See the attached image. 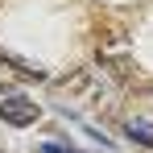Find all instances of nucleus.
<instances>
[{
    "label": "nucleus",
    "instance_id": "f257e3e1",
    "mask_svg": "<svg viewBox=\"0 0 153 153\" xmlns=\"http://www.w3.org/2000/svg\"><path fill=\"white\" fill-rule=\"evenodd\" d=\"M37 116H42V108L33 100H25V95H4L0 100V120L13 124V128H29Z\"/></svg>",
    "mask_w": 153,
    "mask_h": 153
},
{
    "label": "nucleus",
    "instance_id": "f03ea898",
    "mask_svg": "<svg viewBox=\"0 0 153 153\" xmlns=\"http://www.w3.org/2000/svg\"><path fill=\"white\" fill-rule=\"evenodd\" d=\"M124 132L132 137V141H141V145H153V124H149V120H128Z\"/></svg>",
    "mask_w": 153,
    "mask_h": 153
},
{
    "label": "nucleus",
    "instance_id": "7ed1b4c3",
    "mask_svg": "<svg viewBox=\"0 0 153 153\" xmlns=\"http://www.w3.org/2000/svg\"><path fill=\"white\" fill-rule=\"evenodd\" d=\"M0 62H8V66H13V71H21V75L46 79V71H42V66H33V62H25V58H13V54H4V50H0Z\"/></svg>",
    "mask_w": 153,
    "mask_h": 153
},
{
    "label": "nucleus",
    "instance_id": "20e7f679",
    "mask_svg": "<svg viewBox=\"0 0 153 153\" xmlns=\"http://www.w3.org/2000/svg\"><path fill=\"white\" fill-rule=\"evenodd\" d=\"M42 153H79V149H75V145H62V141H46Z\"/></svg>",
    "mask_w": 153,
    "mask_h": 153
}]
</instances>
